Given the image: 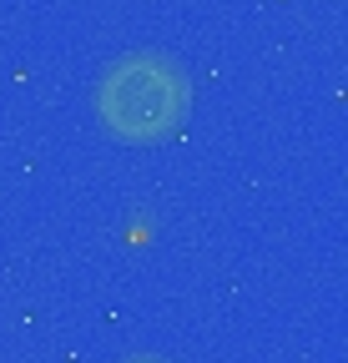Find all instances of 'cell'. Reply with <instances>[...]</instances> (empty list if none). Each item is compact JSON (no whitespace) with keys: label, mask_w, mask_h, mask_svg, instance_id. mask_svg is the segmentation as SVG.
<instances>
[{"label":"cell","mask_w":348,"mask_h":363,"mask_svg":"<svg viewBox=\"0 0 348 363\" xmlns=\"http://www.w3.org/2000/svg\"><path fill=\"white\" fill-rule=\"evenodd\" d=\"M192 101V86H187V71L162 56V51H132L121 56L101 86H96V111L101 121L126 136V142H157L172 126L182 121Z\"/></svg>","instance_id":"1"},{"label":"cell","mask_w":348,"mask_h":363,"mask_svg":"<svg viewBox=\"0 0 348 363\" xmlns=\"http://www.w3.org/2000/svg\"><path fill=\"white\" fill-rule=\"evenodd\" d=\"M121 363H162V358H147V353H137V358H121Z\"/></svg>","instance_id":"2"}]
</instances>
